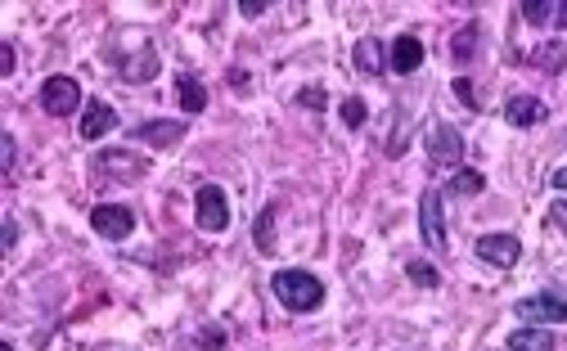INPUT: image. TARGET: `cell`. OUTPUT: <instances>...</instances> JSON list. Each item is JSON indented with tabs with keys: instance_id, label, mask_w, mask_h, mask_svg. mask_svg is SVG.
<instances>
[{
	"instance_id": "cell-34",
	"label": "cell",
	"mask_w": 567,
	"mask_h": 351,
	"mask_svg": "<svg viewBox=\"0 0 567 351\" xmlns=\"http://www.w3.org/2000/svg\"><path fill=\"white\" fill-rule=\"evenodd\" d=\"M14 243H18V221L9 216V221H5V248H14Z\"/></svg>"
},
{
	"instance_id": "cell-24",
	"label": "cell",
	"mask_w": 567,
	"mask_h": 351,
	"mask_svg": "<svg viewBox=\"0 0 567 351\" xmlns=\"http://www.w3.org/2000/svg\"><path fill=\"white\" fill-rule=\"evenodd\" d=\"M405 275H410L419 288H441V270H437V266H428V261H419V257L405 261Z\"/></svg>"
},
{
	"instance_id": "cell-10",
	"label": "cell",
	"mask_w": 567,
	"mask_h": 351,
	"mask_svg": "<svg viewBox=\"0 0 567 351\" xmlns=\"http://www.w3.org/2000/svg\"><path fill=\"white\" fill-rule=\"evenodd\" d=\"M185 122L180 117H149V122L135 126V140L149 144V149H176L180 140H185Z\"/></svg>"
},
{
	"instance_id": "cell-26",
	"label": "cell",
	"mask_w": 567,
	"mask_h": 351,
	"mask_svg": "<svg viewBox=\"0 0 567 351\" xmlns=\"http://www.w3.org/2000/svg\"><path fill=\"white\" fill-rule=\"evenodd\" d=\"M194 342H198L203 351H221V347H225V329H221V324H203V329L194 333Z\"/></svg>"
},
{
	"instance_id": "cell-30",
	"label": "cell",
	"mask_w": 567,
	"mask_h": 351,
	"mask_svg": "<svg viewBox=\"0 0 567 351\" xmlns=\"http://www.w3.org/2000/svg\"><path fill=\"white\" fill-rule=\"evenodd\" d=\"M18 68V63H14V45H0V77H9V72H14Z\"/></svg>"
},
{
	"instance_id": "cell-33",
	"label": "cell",
	"mask_w": 567,
	"mask_h": 351,
	"mask_svg": "<svg viewBox=\"0 0 567 351\" xmlns=\"http://www.w3.org/2000/svg\"><path fill=\"white\" fill-rule=\"evenodd\" d=\"M549 185H554V189H567V162H563V167L549 171Z\"/></svg>"
},
{
	"instance_id": "cell-17",
	"label": "cell",
	"mask_w": 567,
	"mask_h": 351,
	"mask_svg": "<svg viewBox=\"0 0 567 351\" xmlns=\"http://www.w3.org/2000/svg\"><path fill=\"white\" fill-rule=\"evenodd\" d=\"M522 18L531 27H567V0H522Z\"/></svg>"
},
{
	"instance_id": "cell-19",
	"label": "cell",
	"mask_w": 567,
	"mask_h": 351,
	"mask_svg": "<svg viewBox=\"0 0 567 351\" xmlns=\"http://www.w3.org/2000/svg\"><path fill=\"white\" fill-rule=\"evenodd\" d=\"M527 59H531V68L549 72V77H558V72L567 68V50H563V41H545V45H536V50H531Z\"/></svg>"
},
{
	"instance_id": "cell-6",
	"label": "cell",
	"mask_w": 567,
	"mask_h": 351,
	"mask_svg": "<svg viewBox=\"0 0 567 351\" xmlns=\"http://www.w3.org/2000/svg\"><path fill=\"white\" fill-rule=\"evenodd\" d=\"M446 194H441L437 185H428L419 194V234H423V243H428L432 252H441L446 248Z\"/></svg>"
},
{
	"instance_id": "cell-8",
	"label": "cell",
	"mask_w": 567,
	"mask_h": 351,
	"mask_svg": "<svg viewBox=\"0 0 567 351\" xmlns=\"http://www.w3.org/2000/svg\"><path fill=\"white\" fill-rule=\"evenodd\" d=\"M423 144H428L432 167H459V158H464V135H459V126H450V122L432 126V131L423 135Z\"/></svg>"
},
{
	"instance_id": "cell-21",
	"label": "cell",
	"mask_w": 567,
	"mask_h": 351,
	"mask_svg": "<svg viewBox=\"0 0 567 351\" xmlns=\"http://www.w3.org/2000/svg\"><path fill=\"white\" fill-rule=\"evenodd\" d=\"M482 189H486V176H482V171L459 167L455 176L446 180V189H441V194H450V198H473V194H482Z\"/></svg>"
},
{
	"instance_id": "cell-11",
	"label": "cell",
	"mask_w": 567,
	"mask_h": 351,
	"mask_svg": "<svg viewBox=\"0 0 567 351\" xmlns=\"http://www.w3.org/2000/svg\"><path fill=\"white\" fill-rule=\"evenodd\" d=\"M81 140H104V135L117 131V108L108 104V99H86V108H81Z\"/></svg>"
},
{
	"instance_id": "cell-35",
	"label": "cell",
	"mask_w": 567,
	"mask_h": 351,
	"mask_svg": "<svg viewBox=\"0 0 567 351\" xmlns=\"http://www.w3.org/2000/svg\"><path fill=\"white\" fill-rule=\"evenodd\" d=\"M0 351H14V347H9V342H0Z\"/></svg>"
},
{
	"instance_id": "cell-13",
	"label": "cell",
	"mask_w": 567,
	"mask_h": 351,
	"mask_svg": "<svg viewBox=\"0 0 567 351\" xmlns=\"http://www.w3.org/2000/svg\"><path fill=\"white\" fill-rule=\"evenodd\" d=\"M158 72H162V63H158V50H153L149 41H144L126 63H117V77L131 81V86H140V81H153Z\"/></svg>"
},
{
	"instance_id": "cell-15",
	"label": "cell",
	"mask_w": 567,
	"mask_h": 351,
	"mask_svg": "<svg viewBox=\"0 0 567 351\" xmlns=\"http://www.w3.org/2000/svg\"><path fill=\"white\" fill-rule=\"evenodd\" d=\"M504 351H558V342L545 324H522V329H513L504 338Z\"/></svg>"
},
{
	"instance_id": "cell-12",
	"label": "cell",
	"mask_w": 567,
	"mask_h": 351,
	"mask_svg": "<svg viewBox=\"0 0 567 351\" xmlns=\"http://www.w3.org/2000/svg\"><path fill=\"white\" fill-rule=\"evenodd\" d=\"M387 68L396 72V77H410V72L423 68V41L414 32H401L392 45H387Z\"/></svg>"
},
{
	"instance_id": "cell-23",
	"label": "cell",
	"mask_w": 567,
	"mask_h": 351,
	"mask_svg": "<svg viewBox=\"0 0 567 351\" xmlns=\"http://www.w3.org/2000/svg\"><path fill=\"white\" fill-rule=\"evenodd\" d=\"M338 117H342V126H347V131H360V126L369 122V108H365V99H342V108H338Z\"/></svg>"
},
{
	"instance_id": "cell-32",
	"label": "cell",
	"mask_w": 567,
	"mask_h": 351,
	"mask_svg": "<svg viewBox=\"0 0 567 351\" xmlns=\"http://www.w3.org/2000/svg\"><path fill=\"white\" fill-rule=\"evenodd\" d=\"M239 14H243V18H261V14H266V0H243Z\"/></svg>"
},
{
	"instance_id": "cell-29",
	"label": "cell",
	"mask_w": 567,
	"mask_h": 351,
	"mask_svg": "<svg viewBox=\"0 0 567 351\" xmlns=\"http://www.w3.org/2000/svg\"><path fill=\"white\" fill-rule=\"evenodd\" d=\"M0 153H5V171H9V176H14V162H18V149H14V135H0Z\"/></svg>"
},
{
	"instance_id": "cell-20",
	"label": "cell",
	"mask_w": 567,
	"mask_h": 351,
	"mask_svg": "<svg viewBox=\"0 0 567 351\" xmlns=\"http://www.w3.org/2000/svg\"><path fill=\"white\" fill-rule=\"evenodd\" d=\"M252 243H257L261 257H270V252L279 248V243H275V203H266L257 212V221H252Z\"/></svg>"
},
{
	"instance_id": "cell-9",
	"label": "cell",
	"mask_w": 567,
	"mask_h": 351,
	"mask_svg": "<svg viewBox=\"0 0 567 351\" xmlns=\"http://www.w3.org/2000/svg\"><path fill=\"white\" fill-rule=\"evenodd\" d=\"M473 257L495 270H513L522 261V243H518V234H482L473 243Z\"/></svg>"
},
{
	"instance_id": "cell-3",
	"label": "cell",
	"mask_w": 567,
	"mask_h": 351,
	"mask_svg": "<svg viewBox=\"0 0 567 351\" xmlns=\"http://www.w3.org/2000/svg\"><path fill=\"white\" fill-rule=\"evenodd\" d=\"M90 171H99V176H108V180H122V185H135V180H144V171H149V158H144V153H131V149H99L95 158H90Z\"/></svg>"
},
{
	"instance_id": "cell-25",
	"label": "cell",
	"mask_w": 567,
	"mask_h": 351,
	"mask_svg": "<svg viewBox=\"0 0 567 351\" xmlns=\"http://www.w3.org/2000/svg\"><path fill=\"white\" fill-rule=\"evenodd\" d=\"M450 90H455V99L468 108V113L482 108V99H477V90H473V81H468V77H455V81H450Z\"/></svg>"
},
{
	"instance_id": "cell-36",
	"label": "cell",
	"mask_w": 567,
	"mask_h": 351,
	"mask_svg": "<svg viewBox=\"0 0 567 351\" xmlns=\"http://www.w3.org/2000/svg\"><path fill=\"white\" fill-rule=\"evenodd\" d=\"M104 351H117V347H104Z\"/></svg>"
},
{
	"instance_id": "cell-14",
	"label": "cell",
	"mask_w": 567,
	"mask_h": 351,
	"mask_svg": "<svg viewBox=\"0 0 567 351\" xmlns=\"http://www.w3.org/2000/svg\"><path fill=\"white\" fill-rule=\"evenodd\" d=\"M351 63H356L360 77H383L387 72V50L378 36H360L356 50H351Z\"/></svg>"
},
{
	"instance_id": "cell-2",
	"label": "cell",
	"mask_w": 567,
	"mask_h": 351,
	"mask_svg": "<svg viewBox=\"0 0 567 351\" xmlns=\"http://www.w3.org/2000/svg\"><path fill=\"white\" fill-rule=\"evenodd\" d=\"M513 315L522 324H567V288H540V293L513 302Z\"/></svg>"
},
{
	"instance_id": "cell-28",
	"label": "cell",
	"mask_w": 567,
	"mask_h": 351,
	"mask_svg": "<svg viewBox=\"0 0 567 351\" xmlns=\"http://www.w3.org/2000/svg\"><path fill=\"white\" fill-rule=\"evenodd\" d=\"M405 144H410V140H405V117H396V126H392V140H387V158H401V153H405Z\"/></svg>"
},
{
	"instance_id": "cell-4",
	"label": "cell",
	"mask_w": 567,
	"mask_h": 351,
	"mask_svg": "<svg viewBox=\"0 0 567 351\" xmlns=\"http://www.w3.org/2000/svg\"><path fill=\"white\" fill-rule=\"evenodd\" d=\"M41 108L50 117H72L77 108H86V99H81V86H77V77H68V72H54V77H45L41 81Z\"/></svg>"
},
{
	"instance_id": "cell-31",
	"label": "cell",
	"mask_w": 567,
	"mask_h": 351,
	"mask_svg": "<svg viewBox=\"0 0 567 351\" xmlns=\"http://www.w3.org/2000/svg\"><path fill=\"white\" fill-rule=\"evenodd\" d=\"M549 225H558V230L567 234V203H554V207H549Z\"/></svg>"
},
{
	"instance_id": "cell-18",
	"label": "cell",
	"mask_w": 567,
	"mask_h": 351,
	"mask_svg": "<svg viewBox=\"0 0 567 351\" xmlns=\"http://www.w3.org/2000/svg\"><path fill=\"white\" fill-rule=\"evenodd\" d=\"M176 104L185 108L189 117L203 113V108H207V86L194 77V72H180V77H176Z\"/></svg>"
},
{
	"instance_id": "cell-7",
	"label": "cell",
	"mask_w": 567,
	"mask_h": 351,
	"mask_svg": "<svg viewBox=\"0 0 567 351\" xmlns=\"http://www.w3.org/2000/svg\"><path fill=\"white\" fill-rule=\"evenodd\" d=\"M90 230L108 243H122V239H131V230H135V212L122 203H95L90 207Z\"/></svg>"
},
{
	"instance_id": "cell-1",
	"label": "cell",
	"mask_w": 567,
	"mask_h": 351,
	"mask_svg": "<svg viewBox=\"0 0 567 351\" xmlns=\"http://www.w3.org/2000/svg\"><path fill=\"white\" fill-rule=\"evenodd\" d=\"M270 288H275L279 306H284V311H293V315L315 311V306L324 302V279H315L311 270H297V266L275 270V275H270Z\"/></svg>"
},
{
	"instance_id": "cell-16",
	"label": "cell",
	"mask_w": 567,
	"mask_h": 351,
	"mask_svg": "<svg viewBox=\"0 0 567 351\" xmlns=\"http://www.w3.org/2000/svg\"><path fill=\"white\" fill-rule=\"evenodd\" d=\"M504 122L527 131V126L545 122V104H540L536 95H513V99H504Z\"/></svg>"
},
{
	"instance_id": "cell-5",
	"label": "cell",
	"mask_w": 567,
	"mask_h": 351,
	"mask_svg": "<svg viewBox=\"0 0 567 351\" xmlns=\"http://www.w3.org/2000/svg\"><path fill=\"white\" fill-rule=\"evenodd\" d=\"M194 221H198V230L203 234H221L225 225H230V198H225V189L221 185H198V194H194Z\"/></svg>"
},
{
	"instance_id": "cell-22",
	"label": "cell",
	"mask_w": 567,
	"mask_h": 351,
	"mask_svg": "<svg viewBox=\"0 0 567 351\" xmlns=\"http://www.w3.org/2000/svg\"><path fill=\"white\" fill-rule=\"evenodd\" d=\"M477 36H482V27H477V23H464V27H459V32L450 36V59H455V63H468V59H473V54H477Z\"/></svg>"
},
{
	"instance_id": "cell-27",
	"label": "cell",
	"mask_w": 567,
	"mask_h": 351,
	"mask_svg": "<svg viewBox=\"0 0 567 351\" xmlns=\"http://www.w3.org/2000/svg\"><path fill=\"white\" fill-rule=\"evenodd\" d=\"M297 104L311 108V113H324V104H329V95H324V86H302L297 90Z\"/></svg>"
}]
</instances>
